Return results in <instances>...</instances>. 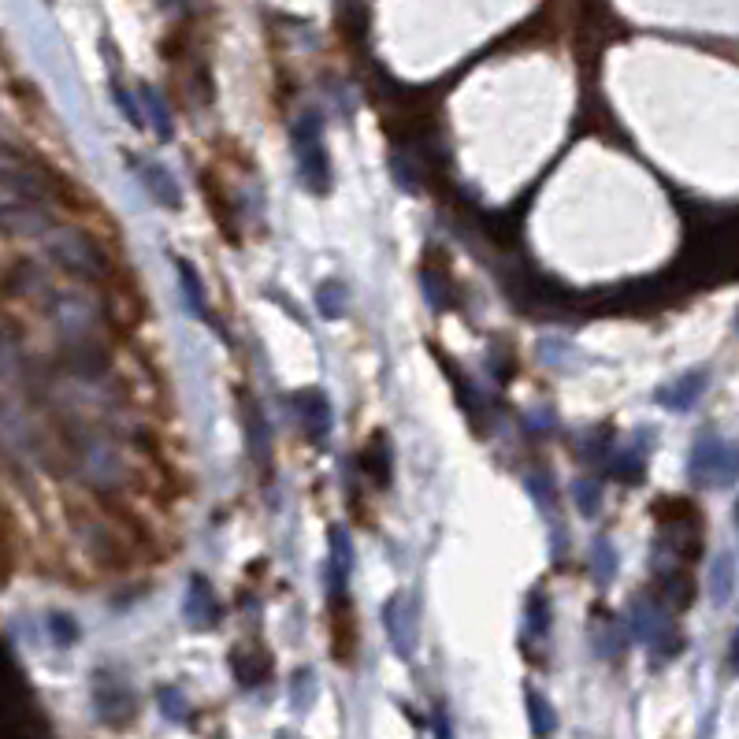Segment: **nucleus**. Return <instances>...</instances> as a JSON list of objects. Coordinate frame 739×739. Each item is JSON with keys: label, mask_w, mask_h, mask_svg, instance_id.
I'll list each match as a JSON object with an SVG mask.
<instances>
[{"label": "nucleus", "mask_w": 739, "mask_h": 739, "mask_svg": "<svg viewBox=\"0 0 739 739\" xmlns=\"http://www.w3.org/2000/svg\"><path fill=\"white\" fill-rule=\"evenodd\" d=\"M45 249H49L52 264H56L64 275L78 279V283L104 286L112 275H116L108 249H104L90 231H78V227H56V231L49 234V246Z\"/></svg>", "instance_id": "nucleus-1"}, {"label": "nucleus", "mask_w": 739, "mask_h": 739, "mask_svg": "<svg viewBox=\"0 0 739 739\" xmlns=\"http://www.w3.org/2000/svg\"><path fill=\"white\" fill-rule=\"evenodd\" d=\"M294 153H298V171L301 179L309 182L312 194H324L327 182H331V171H327V149L324 138H320V119L316 116H301L294 123Z\"/></svg>", "instance_id": "nucleus-2"}, {"label": "nucleus", "mask_w": 739, "mask_h": 739, "mask_svg": "<svg viewBox=\"0 0 739 739\" xmlns=\"http://www.w3.org/2000/svg\"><path fill=\"white\" fill-rule=\"evenodd\" d=\"M739 454L732 446H725L721 439H702L695 446V457H691V480L710 487V483H728L736 476Z\"/></svg>", "instance_id": "nucleus-3"}, {"label": "nucleus", "mask_w": 739, "mask_h": 739, "mask_svg": "<svg viewBox=\"0 0 739 739\" xmlns=\"http://www.w3.org/2000/svg\"><path fill=\"white\" fill-rule=\"evenodd\" d=\"M60 361H64L67 372H75L82 379H101L108 368H112V350L104 346L97 335H86L78 331L64 350H60Z\"/></svg>", "instance_id": "nucleus-4"}, {"label": "nucleus", "mask_w": 739, "mask_h": 739, "mask_svg": "<svg viewBox=\"0 0 739 739\" xmlns=\"http://www.w3.org/2000/svg\"><path fill=\"white\" fill-rule=\"evenodd\" d=\"M104 290H108V305H104L108 324L119 327V331H134V327L142 324V320H145V298L138 294L134 279H119V275H112V279L104 283Z\"/></svg>", "instance_id": "nucleus-5"}, {"label": "nucleus", "mask_w": 739, "mask_h": 739, "mask_svg": "<svg viewBox=\"0 0 739 739\" xmlns=\"http://www.w3.org/2000/svg\"><path fill=\"white\" fill-rule=\"evenodd\" d=\"M331 647H335L338 662H350L353 647H357V621H353L346 595L331 598Z\"/></svg>", "instance_id": "nucleus-6"}, {"label": "nucleus", "mask_w": 739, "mask_h": 739, "mask_svg": "<svg viewBox=\"0 0 739 739\" xmlns=\"http://www.w3.org/2000/svg\"><path fill=\"white\" fill-rule=\"evenodd\" d=\"M201 197L208 201V208H212V220H216V227L223 231V238L227 242H238V212H234V201L227 194H223V182L216 179V175H201Z\"/></svg>", "instance_id": "nucleus-7"}, {"label": "nucleus", "mask_w": 739, "mask_h": 739, "mask_svg": "<svg viewBox=\"0 0 739 739\" xmlns=\"http://www.w3.org/2000/svg\"><path fill=\"white\" fill-rule=\"evenodd\" d=\"M290 405H294V413L301 416V424H305L312 439H324L327 428H331V405H327L324 394L320 390H298L290 398Z\"/></svg>", "instance_id": "nucleus-8"}, {"label": "nucleus", "mask_w": 739, "mask_h": 739, "mask_svg": "<svg viewBox=\"0 0 739 739\" xmlns=\"http://www.w3.org/2000/svg\"><path fill=\"white\" fill-rule=\"evenodd\" d=\"M383 621H387V632H390V643H394V650L402 654V658H409L413 654V606L405 602L402 595H394L387 602V610H383Z\"/></svg>", "instance_id": "nucleus-9"}, {"label": "nucleus", "mask_w": 739, "mask_h": 739, "mask_svg": "<svg viewBox=\"0 0 739 739\" xmlns=\"http://www.w3.org/2000/svg\"><path fill=\"white\" fill-rule=\"evenodd\" d=\"M357 468H361L376 487H387L390 483V439L383 431H376V435L368 439V446H364L361 457H357Z\"/></svg>", "instance_id": "nucleus-10"}, {"label": "nucleus", "mask_w": 739, "mask_h": 739, "mask_svg": "<svg viewBox=\"0 0 739 739\" xmlns=\"http://www.w3.org/2000/svg\"><path fill=\"white\" fill-rule=\"evenodd\" d=\"M231 669L246 688H253V684H260V680L268 676V669H272V665H268V650L257 647V643H246V647L231 650Z\"/></svg>", "instance_id": "nucleus-11"}, {"label": "nucleus", "mask_w": 739, "mask_h": 739, "mask_svg": "<svg viewBox=\"0 0 739 739\" xmlns=\"http://www.w3.org/2000/svg\"><path fill=\"white\" fill-rule=\"evenodd\" d=\"M186 617H190V624H197V628H205V624L220 621V606H216V595H212V587H208L201 576H194V580H190Z\"/></svg>", "instance_id": "nucleus-12"}, {"label": "nucleus", "mask_w": 739, "mask_h": 739, "mask_svg": "<svg viewBox=\"0 0 739 739\" xmlns=\"http://www.w3.org/2000/svg\"><path fill=\"white\" fill-rule=\"evenodd\" d=\"M331 598L346 595V580L353 572V558H350V543H346V532L342 528H331Z\"/></svg>", "instance_id": "nucleus-13"}, {"label": "nucleus", "mask_w": 739, "mask_h": 739, "mask_svg": "<svg viewBox=\"0 0 739 739\" xmlns=\"http://www.w3.org/2000/svg\"><path fill=\"white\" fill-rule=\"evenodd\" d=\"M142 182H145V190H149V197H153L156 205H164V208L182 205L179 186H175V179H171L168 168H160V164H142Z\"/></svg>", "instance_id": "nucleus-14"}, {"label": "nucleus", "mask_w": 739, "mask_h": 739, "mask_svg": "<svg viewBox=\"0 0 739 739\" xmlns=\"http://www.w3.org/2000/svg\"><path fill=\"white\" fill-rule=\"evenodd\" d=\"M702 390H706V372H691V376H684L680 383L665 387L662 394H658V402H662L665 409H691V405L699 402Z\"/></svg>", "instance_id": "nucleus-15"}, {"label": "nucleus", "mask_w": 739, "mask_h": 739, "mask_svg": "<svg viewBox=\"0 0 739 739\" xmlns=\"http://www.w3.org/2000/svg\"><path fill=\"white\" fill-rule=\"evenodd\" d=\"M691 598H695V584H691L688 572H665L662 580H658V602L665 606H691Z\"/></svg>", "instance_id": "nucleus-16"}, {"label": "nucleus", "mask_w": 739, "mask_h": 739, "mask_svg": "<svg viewBox=\"0 0 739 739\" xmlns=\"http://www.w3.org/2000/svg\"><path fill=\"white\" fill-rule=\"evenodd\" d=\"M420 279H424V290L431 294L435 309H450V305L457 301V290H454V283H450V272H446V264H442L439 272H435L428 260H424V268H420Z\"/></svg>", "instance_id": "nucleus-17"}, {"label": "nucleus", "mask_w": 739, "mask_h": 739, "mask_svg": "<svg viewBox=\"0 0 739 739\" xmlns=\"http://www.w3.org/2000/svg\"><path fill=\"white\" fill-rule=\"evenodd\" d=\"M242 420H246V435H249V450H253V457H264L268 454V428H264V416H260L257 402L249 398L246 390H242Z\"/></svg>", "instance_id": "nucleus-18"}, {"label": "nucleus", "mask_w": 739, "mask_h": 739, "mask_svg": "<svg viewBox=\"0 0 739 739\" xmlns=\"http://www.w3.org/2000/svg\"><path fill=\"white\" fill-rule=\"evenodd\" d=\"M175 268H179L182 294H186V301H190V309H194V316H205V290H201L197 268H194V264H190L186 257H175Z\"/></svg>", "instance_id": "nucleus-19"}, {"label": "nucleus", "mask_w": 739, "mask_h": 739, "mask_svg": "<svg viewBox=\"0 0 739 739\" xmlns=\"http://www.w3.org/2000/svg\"><path fill=\"white\" fill-rule=\"evenodd\" d=\"M732 587H736V572H732V558L721 554L714 565V576H710V591H714V602L717 606H725L728 598H732Z\"/></svg>", "instance_id": "nucleus-20"}, {"label": "nucleus", "mask_w": 739, "mask_h": 739, "mask_svg": "<svg viewBox=\"0 0 739 739\" xmlns=\"http://www.w3.org/2000/svg\"><path fill=\"white\" fill-rule=\"evenodd\" d=\"M528 714H532V732L539 739H546L550 732H554V710H550V702L539 695V691H528Z\"/></svg>", "instance_id": "nucleus-21"}, {"label": "nucleus", "mask_w": 739, "mask_h": 739, "mask_svg": "<svg viewBox=\"0 0 739 739\" xmlns=\"http://www.w3.org/2000/svg\"><path fill=\"white\" fill-rule=\"evenodd\" d=\"M142 104L149 108V116H153L156 134H160V138H171V116H168V108H164V101H160V93L142 86Z\"/></svg>", "instance_id": "nucleus-22"}, {"label": "nucleus", "mask_w": 739, "mask_h": 739, "mask_svg": "<svg viewBox=\"0 0 739 739\" xmlns=\"http://www.w3.org/2000/svg\"><path fill=\"white\" fill-rule=\"evenodd\" d=\"M342 305H346V286L342 283L320 286V312L324 316H342Z\"/></svg>", "instance_id": "nucleus-23"}, {"label": "nucleus", "mask_w": 739, "mask_h": 739, "mask_svg": "<svg viewBox=\"0 0 739 739\" xmlns=\"http://www.w3.org/2000/svg\"><path fill=\"white\" fill-rule=\"evenodd\" d=\"M49 624H52V639H56V643H75L78 639V624L71 621V617H67V613H52L49 617Z\"/></svg>", "instance_id": "nucleus-24"}, {"label": "nucleus", "mask_w": 739, "mask_h": 739, "mask_svg": "<svg viewBox=\"0 0 739 739\" xmlns=\"http://www.w3.org/2000/svg\"><path fill=\"white\" fill-rule=\"evenodd\" d=\"M528 624H532L535 636H546V628H550V606H546L543 595L532 598V606H528Z\"/></svg>", "instance_id": "nucleus-25"}, {"label": "nucleus", "mask_w": 739, "mask_h": 739, "mask_svg": "<svg viewBox=\"0 0 739 739\" xmlns=\"http://www.w3.org/2000/svg\"><path fill=\"white\" fill-rule=\"evenodd\" d=\"M595 558H598V580H610V572H613L610 543H598V546H595Z\"/></svg>", "instance_id": "nucleus-26"}, {"label": "nucleus", "mask_w": 739, "mask_h": 739, "mask_svg": "<svg viewBox=\"0 0 739 739\" xmlns=\"http://www.w3.org/2000/svg\"><path fill=\"white\" fill-rule=\"evenodd\" d=\"M116 101H119V108H123V116H127L130 123H134V127H145V123H142V116H138V108L130 104V97H127V93H123V90H119V86H116Z\"/></svg>", "instance_id": "nucleus-27"}, {"label": "nucleus", "mask_w": 739, "mask_h": 739, "mask_svg": "<svg viewBox=\"0 0 739 739\" xmlns=\"http://www.w3.org/2000/svg\"><path fill=\"white\" fill-rule=\"evenodd\" d=\"M580 506H584V513H591L598 506V487H591V491H587V483L580 487Z\"/></svg>", "instance_id": "nucleus-28"}]
</instances>
